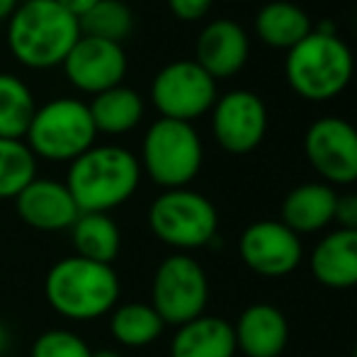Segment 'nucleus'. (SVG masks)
<instances>
[{
	"instance_id": "423d86ee",
	"label": "nucleus",
	"mask_w": 357,
	"mask_h": 357,
	"mask_svg": "<svg viewBox=\"0 0 357 357\" xmlns=\"http://www.w3.org/2000/svg\"><path fill=\"white\" fill-rule=\"evenodd\" d=\"M202 139L190 122L155 119L144 134L142 173L163 190L188 188L202 170Z\"/></svg>"
},
{
	"instance_id": "b1692460",
	"label": "nucleus",
	"mask_w": 357,
	"mask_h": 357,
	"mask_svg": "<svg viewBox=\"0 0 357 357\" xmlns=\"http://www.w3.org/2000/svg\"><path fill=\"white\" fill-rule=\"evenodd\" d=\"M34 109L29 85L13 73H0V139H24Z\"/></svg>"
},
{
	"instance_id": "2f4dec72",
	"label": "nucleus",
	"mask_w": 357,
	"mask_h": 357,
	"mask_svg": "<svg viewBox=\"0 0 357 357\" xmlns=\"http://www.w3.org/2000/svg\"><path fill=\"white\" fill-rule=\"evenodd\" d=\"M20 5V0H0V22L8 20L15 13V8Z\"/></svg>"
},
{
	"instance_id": "9b49d317",
	"label": "nucleus",
	"mask_w": 357,
	"mask_h": 357,
	"mask_svg": "<svg viewBox=\"0 0 357 357\" xmlns=\"http://www.w3.org/2000/svg\"><path fill=\"white\" fill-rule=\"evenodd\" d=\"M212 132L216 144L234 155L255 151L268 132V107L250 90H231L216 98L212 107Z\"/></svg>"
},
{
	"instance_id": "cd10ccee",
	"label": "nucleus",
	"mask_w": 357,
	"mask_h": 357,
	"mask_svg": "<svg viewBox=\"0 0 357 357\" xmlns=\"http://www.w3.org/2000/svg\"><path fill=\"white\" fill-rule=\"evenodd\" d=\"M214 0H168L170 13L183 22H199L207 17Z\"/></svg>"
},
{
	"instance_id": "f3484780",
	"label": "nucleus",
	"mask_w": 357,
	"mask_h": 357,
	"mask_svg": "<svg viewBox=\"0 0 357 357\" xmlns=\"http://www.w3.org/2000/svg\"><path fill=\"white\" fill-rule=\"evenodd\" d=\"M311 275L331 289L357 287V231L335 229L316 243L311 253Z\"/></svg>"
},
{
	"instance_id": "bb28decb",
	"label": "nucleus",
	"mask_w": 357,
	"mask_h": 357,
	"mask_svg": "<svg viewBox=\"0 0 357 357\" xmlns=\"http://www.w3.org/2000/svg\"><path fill=\"white\" fill-rule=\"evenodd\" d=\"M29 357H93V350L73 331L52 328L34 338Z\"/></svg>"
},
{
	"instance_id": "9d476101",
	"label": "nucleus",
	"mask_w": 357,
	"mask_h": 357,
	"mask_svg": "<svg viewBox=\"0 0 357 357\" xmlns=\"http://www.w3.org/2000/svg\"><path fill=\"white\" fill-rule=\"evenodd\" d=\"M304 153L326 185L357 183V127L348 119H316L306 129Z\"/></svg>"
},
{
	"instance_id": "2eb2a0df",
	"label": "nucleus",
	"mask_w": 357,
	"mask_h": 357,
	"mask_svg": "<svg viewBox=\"0 0 357 357\" xmlns=\"http://www.w3.org/2000/svg\"><path fill=\"white\" fill-rule=\"evenodd\" d=\"M250 42L245 29L234 20H214L195 42V61L214 80L231 78L245 66Z\"/></svg>"
},
{
	"instance_id": "473e14b6",
	"label": "nucleus",
	"mask_w": 357,
	"mask_h": 357,
	"mask_svg": "<svg viewBox=\"0 0 357 357\" xmlns=\"http://www.w3.org/2000/svg\"><path fill=\"white\" fill-rule=\"evenodd\" d=\"M93 357H124L119 350H112V348H105V350H93Z\"/></svg>"
},
{
	"instance_id": "393cba45",
	"label": "nucleus",
	"mask_w": 357,
	"mask_h": 357,
	"mask_svg": "<svg viewBox=\"0 0 357 357\" xmlns=\"http://www.w3.org/2000/svg\"><path fill=\"white\" fill-rule=\"evenodd\" d=\"M37 178V155L24 139H0V199H15Z\"/></svg>"
},
{
	"instance_id": "ddd939ff",
	"label": "nucleus",
	"mask_w": 357,
	"mask_h": 357,
	"mask_svg": "<svg viewBox=\"0 0 357 357\" xmlns=\"http://www.w3.org/2000/svg\"><path fill=\"white\" fill-rule=\"evenodd\" d=\"M61 66L75 90L95 98L105 90L122 85L129 63L122 44L80 34Z\"/></svg>"
},
{
	"instance_id": "dca6fc26",
	"label": "nucleus",
	"mask_w": 357,
	"mask_h": 357,
	"mask_svg": "<svg viewBox=\"0 0 357 357\" xmlns=\"http://www.w3.org/2000/svg\"><path fill=\"white\" fill-rule=\"evenodd\" d=\"M234 335L245 357H280L289 343V324L278 306L253 304L238 316Z\"/></svg>"
},
{
	"instance_id": "6ab92c4d",
	"label": "nucleus",
	"mask_w": 357,
	"mask_h": 357,
	"mask_svg": "<svg viewBox=\"0 0 357 357\" xmlns=\"http://www.w3.org/2000/svg\"><path fill=\"white\" fill-rule=\"evenodd\" d=\"M338 195L326 183H304L296 185L282 202V224L289 226L296 236L316 234L333 224Z\"/></svg>"
},
{
	"instance_id": "a878e982",
	"label": "nucleus",
	"mask_w": 357,
	"mask_h": 357,
	"mask_svg": "<svg viewBox=\"0 0 357 357\" xmlns=\"http://www.w3.org/2000/svg\"><path fill=\"white\" fill-rule=\"evenodd\" d=\"M78 22L80 34L114 44H122L134 32V13L122 0H100Z\"/></svg>"
},
{
	"instance_id": "c756f323",
	"label": "nucleus",
	"mask_w": 357,
	"mask_h": 357,
	"mask_svg": "<svg viewBox=\"0 0 357 357\" xmlns=\"http://www.w3.org/2000/svg\"><path fill=\"white\" fill-rule=\"evenodd\" d=\"M59 5H61L63 10H68V13L73 15V17H83L85 13H88L90 8H95V5L100 3V0H56Z\"/></svg>"
},
{
	"instance_id": "c85d7f7f",
	"label": "nucleus",
	"mask_w": 357,
	"mask_h": 357,
	"mask_svg": "<svg viewBox=\"0 0 357 357\" xmlns=\"http://www.w3.org/2000/svg\"><path fill=\"white\" fill-rule=\"evenodd\" d=\"M333 221L338 224V229L345 231H357V192L338 195L335 202V214Z\"/></svg>"
},
{
	"instance_id": "7ed1b4c3",
	"label": "nucleus",
	"mask_w": 357,
	"mask_h": 357,
	"mask_svg": "<svg viewBox=\"0 0 357 357\" xmlns=\"http://www.w3.org/2000/svg\"><path fill=\"white\" fill-rule=\"evenodd\" d=\"M142 183V163L124 146L95 144L68 165L66 188L80 212L109 214L134 197Z\"/></svg>"
},
{
	"instance_id": "72a5a7b5",
	"label": "nucleus",
	"mask_w": 357,
	"mask_h": 357,
	"mask_svg": "<svg viewBox=\"0 0 357 357\" xmlns=\"http://www.w3.org/2000/svg\"><path fill=\"white\" fill-rule=\"evenodd\" d=\"M353 357H357V345H355V350H353Z\"/></svg>"
},
{
	"instance_id": "a211bd4d",
	"label": "nucleus",
	"mask_w": 357,
	"mask_h": 357,
	"mask_svg": "<svg viewBox=\"0 0 357 357\" xmlns=\"http://www.w3.org/2000/svg\"><path fill=\"white\" fill-rule=\"evenodd\" d=\"M234 326L219 316H197L178 326L170 340V357H234Z\"/></svg>"
},
{
	"instance_id": "7c9ffc66",
	"label": "nucleus",
	"mask_w": 357,
	"mask_h": 357,
	"mask_svg": "<svg viewBox=\"0 0 357 357\" xmlns=\"http://www.w3.org/2000/svg\"><path fill=\"white\" fill-rule=\"evenodd\" d=\"M13 350V333H10L8 324L0 321V357H8Z\"/></svg>"
},
{
	"instance_id": "1a4fd4ad",
	"label": "nucleus",
	"mask_w": 357,
	"mask_h": 357,
	"mask_svg": "<svg viewBox=\"0 0 357 357\" xmlns=\"http://www.w3.org/2000/svg\"><path fill=\"white\" fill-rule=\"evenodd\" d=\"M151 102L165 119L190 122L202 117L216 102V80L197 61H173L155 73Z\"/></svg>"
},
{
	"instance_id": "f8f14e48",
	"label": "nucleus",
	"mask_w": 357,
	"mask_h": 357,
	"mask_svg": "<svg viewBox=\"0 0 357 357\" xmlns=\"http://www.w3.org/2000/svg\"><path fill=\"white\" fill-rule=\"evenodd\" d=\"M238 255L260 278H284L294 273L304 255L301 238L282 221L263 219L250 224L238 238Z\"/></svg>"
},
{
	"instance_id": "4be33fe9",
	"label": "nucleus",
	"mask_w": 357,
	"mask_h": 357,
	"mask_svg": "<svg viewBox=\"0 0 357 357\" xmlns=\"http://www.w3.org/2000/svg\"><path fill=\"white\" fill-rule=\"evenodd\" d=\"M68 231H71L75 255H80V258L112 265L122 250V231L109 214L80 212Z\"/></svg>"
},
{
	"instance_id": "f03ea898",
	"label": "nucleus",
	"mask_w": 357,
	"mask_h": 357,
	"mask_svg": "<svg viewBox=\"0 0 357 357\" xmlns=\"http://www.w3.org/2000/svg\"><path fill=\"white\" fill-rule=\"evenodd\" d=\"M44 296L59 316L75 324H90L112 314L122 296V282L112 265L73 253L49 268Z\"/></svg>"
},
{
	"instance_id": "5701e85b",
	"label": "nucleus",
	"mask_w": 357,
	"mask_h": 357,
	"mask_svg": "<svg viewBox=\"0 0 357 357\" xmlns=\"http://www.w3.org/2000/svg\"><path fill=\"white\" fill-rule=\"evenodd\" d=\"M163 328L165 324L158 311L144 301L117 304L109 314V335L122 348H146L160 338Z\"/></svg>"
},
{
	"instance_id": "0eeeda50",
	"label": "nucleus",
	"mask_w": 357,
	"mask_h": 357,
	"mask_svg": "<svg viewBox=\"0 0 357 357\" xmlns=\"http://www.w3.org/2000/svg\"><path fill=\"white\" fill-rule=\"evenodd\" d=\"M149 229L160 243L170 248L197 250L216 238L219 214L212 199L195 190H165L151 202Z\"/></svg>"
},
{
	"instance_id": "4468645a",
	"label": "nucleus",
	"mask_w": 357,
	"mask_h": 357,
	"mask_svg": "<svg viewBox=\"0 0 357 357\" xmlns=\"http://www.w3.org/2000/svg\"><path fill=\"white\" fill-rule=\"evenodd\" d=\"M15 209L24 224L47 234L71 229L80 216V209L73 195L68 192L66 183L52 178H34L15 197Z\"/></svg>"
},
{
	"instance_id": "39448f33",
	"label": "nucleus",
	"mask_w": 357,
	"mask_h": 357,
	"mask_svg": "<svg viewBox=\"0 0 357 357\" xmlns=\"http://www.w3.org/2000/svg\"><path fill=\"white\" fill-rule=\"evenodd\" d=\"M98 129L90 117L88 102L78 98H56L34 109V117L24 134L37 160L73 163L78 155L95 146Z\"/></svg>"
},
{
	"instance_id": "6e6552de",
	"label": "nucleus",
	"mask_w": 357,
	"mask_h": 357,
	"mask_svg": "<svg viewBox=\"0 0 357 357\" xmlns=\"http://www.w3.org/2000/svg\"><path fill=\"white\" fill-rule=\"evenodd\" d=\"M209 280L204 268L188 253L168 255L155 268L151 282V306L165 326H183L204 314Z\"/></svg>"
},
{
	"instance_id": "412c9836",
	"label": "nucleus",
	"mask_w": 357,
	"mask_h": 357,
	"mask_svg": "<svg viewBox=\"0 0 357 357\" xmlns=\"http://www.w3.org/2000/svg\"><path fill=\"white\" fill-rule=\"evenodd\" d=\"M88 109L98 134H105V137H122V134L134 132L144 119L142 95L127 85H117V88L95 95Z\"/></svg>"
},
{
	"instance_id": "20e7f679",
	"label": "nucleus",
	"mask_w": 357,
	"mask_h": 357,
	"mask_svg": "<svg viewBox=\"0 0 357 357\" xmlns=\"http://www.w3.org/2000/svg\"><path fill=\"white\" fill-rule=\"evenodd\" d=\"M355 59L338 34L311 32L287 52L284 75L289 88L311 102L333 100L353 80Z\"/></svg>"
},
{
	"instance_id": "aec40b11",
	"label": "nucleus",
	"mask_w": 357,
	"mask_h": 357,
	"mask_svg": "<svg viewBox=\"0 0 357 357\" xmlns=\"http://www.w3.org/2000/svg\"><path fill=\"white\" fill-rule=\"evenodd\" d=\"M311 32H314V22L309 13L289 0H273L263 5L255 15V34L260 42L273 49L289 52Z\"/></svg>"
},
{
	"instance_id": "f257e3e1",
	"label": "nucleus",
	"mask_w": 357,
	"mask_h": 357,
	"mask_svg": "<svg viewBox=\"0 0 357 357\" xmlns=\"http://www.w3.org/2000/svg\"><path fill=\"white\" fill-rule=\"evenodd\" d=\"M78 39V17L56 0H20L8 17V49L24 68L44 71L61 66Z\"/></svg>"
}]
</instances>
